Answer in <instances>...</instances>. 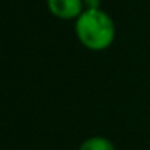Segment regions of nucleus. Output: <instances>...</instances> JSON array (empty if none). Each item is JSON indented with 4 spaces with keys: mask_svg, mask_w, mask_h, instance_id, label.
<instances>
[{
    "mask_svg": "<svg viewBox=\"0 0 150 150\" xmlns=\"http://www.w3.org/2000/svg\"><path fill=\"white\" fill-rule=\"evenodd\" d=\"M76 36L89 50H105L115 40V23L103 10H84L76 20Z\"/></svg>",
    "mask_w": 150,
    "mask_h": 150,
    "instance_id": "1",
    "label": "nucleus"
},
{
    "mask_svg": "<svg viewBox=\"0 0 150 150\" xmlns=\"http://www.w3.org/2000/svg\"><path fill=\"white\" fill-rule=\"evenodd\" d=\"M47 7L60 20H78L84 11V0H47Z\"/></svg>",
    "mask_w": 150,
    "mask_h": 150,
    "instance_id": "2",
    "label": "nucleus"
},
{
    "mask_svg": "<svg viewBox=\"0 0 150 150\" xmlns=\"http://www.w3.org/2000/svg\"><path fill=\"white\" fill-rule=\"evenodd\" d=\"M79 150H115L113 144L105 137H91L86 142H82V145L79 147Z\"/></svg>",
    "mask_w": 150,
    "mask_h": 150,
    "instance_id": "3",
    "label": "nucleus"
},
{
    "mask_svg": "<svg viewBox=\"0 0 150 150\" xmlns=\"http://www.w3.org/2000/svg\"><path fill=\"white\" fill-rule=\"evenodd\" d=\"M102 0H84V10H98Z\"/></svg>",
    "mask_w": 150,
    "mask_h": 150,
    "instance_id": "4",
    "label": "nucleus"
}]
</instances>
